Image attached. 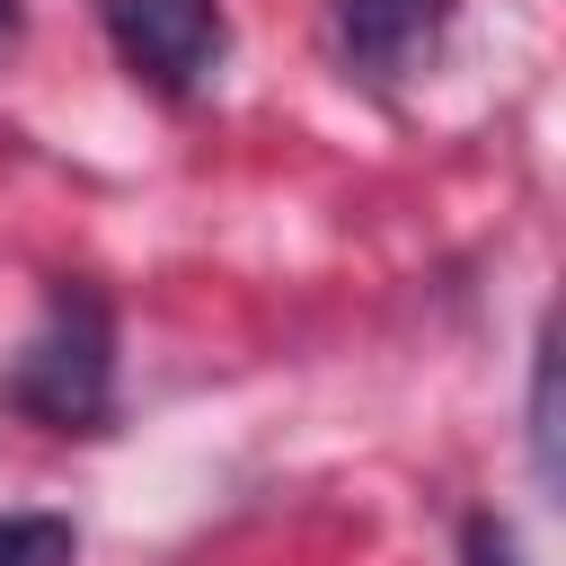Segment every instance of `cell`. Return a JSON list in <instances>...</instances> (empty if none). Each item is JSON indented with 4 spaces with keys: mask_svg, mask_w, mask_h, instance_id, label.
<instances>
[{
    "mask_svg": "<svg viewBox=\"0 0 566 566\" xmlns=\"http://www.w3.org/2000/svg\"><path fill=\"white\" fill-rule=\"evenodd\" d=\"M9 407L53 433H97L115 407V327L97 292H53L35 336L9 354Z\"/></svg>",
    "mask_w": 566,
    "mask_h": 566,
    "instance_id": "1",
    "label": "cell"
},
{
    "mask_svg": "<svg viewBox=\"0 0 566 566\" xmlns=\"http://www.w3.org/2000/svg\"><path fill=\"white\" fill-rule=\"evenodd\" d=\"M460 566H522V548H513V531L504 522H469V539H460Z\"/></svg>",
    "mask_w": 566,
    "mask_h": 566,
    "instance_id": "6",
    "label": "cell"
},
{
    "mask_svg": "<svg viewBox=\"0 0 566 566\" xmlns=\"http://www.w3.org/2000/svg\"><path fill=\"white\" fill-rule=\"evenodd\" d=\"M9 35H18V0H0V44H9Z\"/></svg>",
    "mask_w": 566,
    "mask_h": 566,
    "instance_id": "7",
    "label": "cell"
},
{
    "mask_svg": "<svg viewBox=\"0 0 566 566\" xmlns=\"http://www.w3.org/2000/svg\"><path fill=\"white\" fill-rule=\"evenodd\" d=\"M531 469L539 486H557V336H539V363H531Z\"/></svg>",
    "mask_w": 566,
    "mask_h": 566,
    "instance_id": "5",
    "label": "cell"
},
{
    "mask_svg": "<svg viewBox=\"0 0 566 566\" xmlns=\"http://www.w3.org/2000/svg\"><path fill=\"white\" fill-rule=\"evenodd\" d=\"M442 27V0H336V44L363 71H407Z\"/></svg>",
    "mask_w": 566,
    "mask_h": 566,
    "instance_id": "3",
    "label": "cell"
},
{
    "mask_svg": "<svg viewBox=\"0 0 566 566\" xmlns=\"http://www.w3.org/2000/svg\"><path fill=\"white\" fill-rule=\"evenodd\" d=\"M97 27L124 53V71L150 80V88H168V97L203 88L212 62H221V44H230V27H221L212 0H97Z\"/></svg>",
    "mask_w": 566,
    "mask_h": 566,
    "instance_id": "2",
    "label": "cell"
},
{
    "mask_svg": "<svg viewBox=\"0 0 566 566\" xmlns=\"http://www.w3.org/2000/svg\"><path fill=\"white\" fill-rule=\"evenodd\" d=\"M80 539L62 513H0V566H71Z\"/></svg>",
    "mask_w": 566,
    "mask_h": 566,
    "instance_id": "4",
    "label": "cell"
}]
</instances>
